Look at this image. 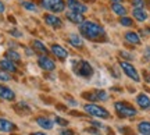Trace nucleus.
Returning <instances> with one entry per match:
<instances>
[{
	"mask_svg": "<svg viewBox=\"0 0 150 135\" xmlns=\"http://www.w3.org/2000/svg\"><path fill=\"white\" fill-rule=\"evenodd\" d=\"M79 31L85 38L91 41H99L104 36V28L96 22L92 21H83L79 24Z\"/></svg>",
	"mask_w": 150,
	"mask_h": 135,
	"instance_id": "nucleus-1",
	"label": "nucleus"
},
{
	"mask_svg": "<svg viewBox=\"0 0 150 135\" xmlns=\"http://www.w3.org/2000/svg\"><path fill=\"white\" fill-rule=\"evenodd\" d=\"M68 42H70V45H72L74 48H81L82 46V39L79 38V35H76V33H70L68 35Z\"/></svg>",
	"mask_w": 150,
	"mask_h": 135,
	"instance_id": "nucleus-19",
	"label": "nucleus"
},
{
	"mask_svg": "<svg viewBox=\"0 0 150 135\" xmlns=\"http://www.w3.org/2000/svg\"><path fill=\"white\" fill-rule=\"evenodd\" d=\"M32 46H33V49H35L36 52H40V53H43V54L47 53V48H46V46H45L40 41H33Z\"/></svg>",
	"mask_w": 150,
	"mask_h": 135,
	"instance_id": "nucleus-22",
	"label": "nucleus"
},
{
	"mask_svg": "<svg viewBox=\"0 0 150 135\" xmlns=\"http://www.w3.org/2000/svg\"><path fill=\"white\" fill-rule=\"evenodd\" d=\"M83 110L86 113H89L93 117H99V119H108L110 117V113L102 106H97L96 103H91V104H85L83 106Z\"/></svg>",
	"mask_w": 150,
	"mask_h": 135,
	"instance_id": "nucleus-3",
	"label": "nucleus"
},
{
	"mask_svg": "<svg viewBox=\"0 0 150 135\" xmlns=\"http://www.w3.org/2000/svg\"><path fill=\"white\" fill-rule=\"evenodd\" d=\"M21 6L28 11H38V6L35 3H32V1H22Z\"/></svg>",
	"mask_w": 150,
	"mask_h": 135,
	"instance_id": "nucleus-24",
	"label": "nucleus"
},
{
	"mask_svg": "<svg viewBox=\"0 0 150 135\" xmlns=\"http://www.w3.org/2000/svg\"><path fill=\"white\" fill-rule=\"evenodd\" d=\"M38 64L45 71H53L54 68H56V63H54L50 57H47V56H40V57L38 59Z\"/></svg>",
	"mask_w": 150,
	"mask_h": 135,
	"instance_id": "nucleus-7",
	"label": "nucleus"
},
{
	"mask_svg": "<svg viewBox=\"0 0 150 135\" xmlns=\"http://www.w3.org/2000/svg\"><path fill=\"white\" fill-rule=\"evenodd\" d=\"M132 14H134V17H135V20H136V21L143 22V21L147 20V13H146L143 9H136V7H134Z\"/></svg>",
	"mask_w": 150,
	"mask_h": 135,
	"instance_id": "nucleus-16",
	"label": "nucleus"
},
{
	"mask_svg": "<svg viewBox=\"0 0 150 135\" xmlns=\"http://www.w3.org/2000/svg\"><path fill=\"white\" fill-rule=\"evenodd\" d=\"M54 121H56L59 125H63V127L68 125V121H67L65 119H61V117H56V119H54Z\"/></svg>",
	"mask_w": 150,
	"mask_h": 135,
	"instance_id": "nucleus-30",
	"label": "nucleus"
},
{
	"mask_svg": "<svg viewBox=\"0 0 150 135\" xmlns=\"http://www.w3.org/2000/svg\"><path fill=\"white\" fill-rule=\"evenodd\" d=\"M65 17H67V20L71 22H74V24H81V22L85 21V17L83 14H81V13H75V11H67L65 13Z\"/></svg>",
	"mask_w": 150,
	"mask_h": 135,
	"instance_id": "nucleus-9",
	"label": "nucleus"
},
{
	"mask_svg": "<svg viewBox=\"0 0 150 135\" xmlns=\"http://www.w3.org/2000/svg\"><path fill=\"white\" fill-rule=\"evenodd\" d=\"M17 130V125L6 119H0V131L3 132H13Z\"/></svg>",
	"mask_w": 150,
	"mask_h": 135,
	"instance_id": "nucleus-14",
	"label": "nucleus"
},
{
	"mask_svg": "<svg viewBox=\"0 0 150 135\" xmlns=\"http://www.w3.org/2000/svg\"><path fill=\"white\" fill-rule=\"evenodd\" d=\"M61 135H74V131L72 130H63L61 131Z\"/></svg>",
	"mask_w": 150,
	"mask_h": 135,
	"instance_id": "nucleus-35",
	"label": "nucleus"
},
{
	"mask_svg": "<svg viewBox=\"0 0 150 135\" xmlns=\"http://www.w3.org/2000/svg\"><path fill=\"white\" fill-rule=\"evenodd\" d=\"M82 96H83V97H86L88 100H91V102H93V103H95V102H97V100H99V99H97L96 92H86V93H83Z\"/></svg>",
	"mask_w": 150,
	"mask_h": 135,
	"instance_id": "nucleus-26",
	"label": "nucleus"
},
{
	"mask_svg": "<svg viewBox=\"0 0 150 135\" xmlns=\"http://www.w3.org/2000/svg\"><path fill=\"white\" fill-rule=\"evenodd\" d=\"M43 9L52 11V13H61L65 9L64 0H40Z\"/></svg>",
	"mask_w": 150,
	"mask_h": 135,
	"instance_id": "nucleus-4",
	"label": "nucleus"
},
{
	"mask_svg": "<svg viewBox=\"0 0 150 135\" xmlns=\"http://www.w3.org/2000/svg\"><path fill=\"white\" fill-rule=\"evenodd\" d=\"M36 123H38V125H40L45 130H52L53 128V121L50 119H47V117H38Z\"/></svg>",
	"mask_w": 150,
	"mask_h": 135,
	"instance_id": "nucleus-17",
	"label": "nucleus"
},
{
	"mask_svg": "<svg viewBox=\"0 0 150 135\" xmlns=\"http://www.w3.org/2000/svg\"><path fill=\"white\" fill-rule=\"evenodd\" d=\"M75 72L81 77H86V78H89V77L93 75V68H92V65L85 61V60H81L78 65L75 67Z\"/></svg>",
	"mask_w": 150,
	"mask_h": 135,
	"instance_id": "nucleus-5",
	"label": "nucleus"
},
{
	"mask_svg": "<svg viewBox=\"0 0 150 135\" xmlns=\"http://www.w3.org/2000/svg\"><path fill=\"white\" fill-rule=\"evenodd\" d=\"M25 52H27L28 56H33V52L31 50V49H25Z\"/></svg>",
	"mask_w": 150,
	"mask_h": 135,
	"instance_id": "nucleus-39",
	"label": "nucleus"
},
{
	"mask_svg": "<svg viewBox=\"0 0 150 135\" xmlns=\"http://www.w3.org/2000/svg\"><path fill=\"white\" fill-rule=\"evenodd\" d=\"M125 41L129 42V43H132V45H139L140 43L139 35L136 32H132V31H129V32L125 33Z\"/></svg>",
	"mask_w": 150,
	"mask_h": 135,
	"instance_id": "nucleus-18",
	"label": "nucleus"
},
{
	"mask_svg": "<svg viewBox=\"0 0 150 135\" xmlns=\"http://www.w3.org/2000/svg\"><path fill=\"white\" fill-rule=\"evenodd\" d=\"M120 56H121V57H124V59H128V60H134V56H132V54L131 53H128V52H120Z\"/></svg>",
	"mask_w": 150,
	"mask_h": 135,
	"instance_id": "nucleus-31",
	"label": "nucleus"
},
{
	"mask_svg": "<svg viewBox=\"0 0 150 135\" xmlns=\"http://www.w3.org/2000/svg\"><path fill=\"white\" fill-rule=\"evenodd\" d=\"M45 21L47 25H50L52 28H60L61 27V20H60L59 17H56L54 14H46L45 16Z\"/></svg>",
	"mask_w": 150,
	"mask_h": 135,
	"instance_id": "nucleus-13",
	"label": "nucleus"
},
{
	"mask_svg": "<svg viewBox=\"0 0 150 135\" xmlns=\"http://www.w3.org/2000/svg\"><path fill=\"white\" fill-rule=\"evenodd\" d=\"M111 10L114 11L117 16H120V17L127 16V9H125L121 3H112V4H111Z\"/></svg>",
	"mask_w": 150,
	"mask_h": 135,
	"instance_id": "nucleus-20",
	"label": "nucleus"
},
{
	"mask_svg": "<svg viewBox=\"0 0 150 135\" xmlns=\"http://www.w3.org/2000/svg\"><path fill=\"white\" fill-rule=\"evenodd\" d=\"M52 52H53V54L56 57H59V59H61V60H64L68 57V52H67L63 46H60V45H57V43L52 45Z\"/></svg>",
	"mask_w": 150,
	"mask_h": 135,
	"instance_id": "nucleus-11",
	"label": "nucleus"
},
{
	"mask_svg": "<svg viewBox=\"0 0 150 135\" xmlns=\"http://www.w3.org/2000/svg\"><path fill=\"white\" fill-rule=\"evenodd\" d=\"M32 135H46L45 132H32Z\"/></svg>",
	"mask_w": 150,
	"mask_h": 135,
	"instance_id": "nucleus-41",
	"label": "nucleus"
},
{
	"mask_svg": "<svg viewBox=\"0 0 150 135\" xmlns=\"http://www.w3.org/2000/svg\"><path fill=\"white\" fill-rule=\"evenodd\" d=\"M136 103H138L139 107L143 109V110H147V109L150 107V99L147 95H145V93H140V95L136 96Z\"/></svg>",
	"mask_w": 150,
	"mask_h": 135,
	"instance_id": "nucleus-15",
	"label": "nucleus"
},
{
	"mask_svg": "<svg viewBox=\"0 0 150 135\" xmlns=\"http://www.w3.org/2000/svg\"><path fill=\"white\" fill-rule=\"evenodd\" d=\"M114 107H115V112L120 117H124V119H128V117H135L138 110H135L134 106H131L125 102H117L114 103Z\"/></svg>",
	"mask_w": 150,
	"mask_h": 135,
	"instance_id": "nucleus-2",
	"label": "nucleus"
},
{
	"mask_svg": "<svg viewBox=\"0 0 150 135\" xmlns=\"http://www.w3.org/2000/svg\"><path fill=\"white\" fill-rule=\"evenodd\" d=\"M0 99H4V100H14L16 99V93L11 91L10 88L4 87L0 84Z\"/></svg>",
	"mask_w": 150,
	"mask_h": 135,
	"instance_id": "nucleus-12",
	"label": "nucleus"
},
{
	"mask_svg": "<svg viewBox=\"0 0 150 135\" xmlns=\"http://www.w3.org/2000/svg\"><path fill=\"white\" fill-rule=\"evenodd\" d=\"M0 68H3V70L7 71V72H16L17 65H16L14 61H11V60H8L7 57H6V59L0 60Z\"/></svg>",
	"mask_w": 150,
	"mask_h": 135,
	"instance_id": "nucleus-10",
	"label": "nucleus"
},
{
	"mask_svg": "<svg viewBox=\"0 0 150 135\" xmlns=\"http://www.w3.org/2000/svg\"><path fill=\"white\" fill-rule=\"evenodd\" d=\"M10 35H13V36H17V38H21L22 33L20 32V31H17V29H11L10 31Z\"/></svg>",
	"mask_w": 150,
	"mask_h": 135,
	"instance_id": "nucleus-32",
	"label": "nucleus"
},
{
	"mask_svg": "<svg viewBox=\"0 0 150 135\" xmlns=\"http://www.w3.org/2000/svg\"><path fill=\"white\" fill-rule=\"evenodd\" d=\"M143 75H145L146 82H149V84H150V74H147V72H143Z\"/></svg>",
	"mask_w": 150,
	"mask_h": 135,
	"instance_id": "nucleus-37",
	"label": "nucleus"
},
{
	"mask_svg": "<svg viewBox=\"0 0 150 135\" xmlns=\"http://www.w3.org/2000/svg\"><path fill=\"white\" fill-rule=\"evenodd\" d=\"M6 57L8 60H11V61H20V60H21V56L17 53L16 50H13V49H10V50L6 52Z\"/></svg>",
	"mask_w": 150,
	"mask_h": 135,
	"instance_id": "nucleus-23",
	"label": "nucleus"
},
{
	"mask_svg": "<svg viewBox=\"0 0 150 135\" xmlns=\"http://www.w3.org/2000/svg\"><path fill=\"white\" fill-rule=\"evenodd\" d=\"M67 6L70 7L71 11H75V13L83 14V13L88 11V6L83 4V3H81L79 0H68V1H67Z\"/></svg>",
	"mask_w": 150,
	"mask_h": 135,
	"instance_id": "nucleus-8",
	"label": "nucleus"
},
{
	"mask_svg": "<svg viewBox=\"0 0 150 135\" xmlns=\"http://www.w3.org/2000/svg\"><path fill=\"white\" fill-rule=\"evenodd\" d=\"M120 65H121L122 71L129 77V78H131V80H134L135 82H139L140 81L139 74H138V71L135 70V67L132 64H129L128 61H121V63H120Z\"/></svg>",
	"mask_w": 150,
	"mask_h": 135,
	"instance_id": "nucleus-6",
	"label": "nucleus"
},
{
	"mask_svg": "<svg viewBox=\"0 0 150 135\" xmlns=\"http://www.w3.org/2000/svg\"><path fill=\"white\" fill-rule=\"evenodd\" d=\"M145 57H146L147 60H150V46L145 49Z\"/></svg>",
	"mask_w": 150,
	"mask_h": 135,
	"instance_id": "nucleus-36",
	"label": "nucleus"
},
{
	"mask_svg": "<svg viewBox=\"0 0 150 135\" xmlns=\"http://www.w3.org/2000/svg\"><path fill=\"white\" fill-rule=\"evenodd\" d=\"M95 92H96L97 99H99V100H102V102H106V100L108 99L107 92H104V91H95Z\"/></svg>",
	"mask_w": 150,
	"mask_h": 135,
	"instance_id": "nucleus-28",
	"label": "nucleus"
},
{
	"mask_svg": "<svg viewBox=\"0 0 150 135\" xmlns=\"http://www.w3.org/2000/svg\"><path fill=\"white\" fill-rule=\"evenodd\" d=\"M132 6L136 9H143L145 7V0H132Z\"/></svg>",
	"mask_w": 150,
	"mask_h": 135,
	"instance_id": "nucleus-29",
	"label": "nucleus"
},
{
	"mask_svg": "<svg viewBox=\"0 0 150 135\" xmlns=\"http://www.w3.org/2000/svg\"><path fill=\"white\" fill-rule=\"evenodd\" d=\"M118 130H120V131H124L122 134H127V135H128V134H132V131L128 130V128H125V127H120Z\"/></svg>",
	"mask_w": 150,
	"mask_h": 135,
	"instance_id": "nucleus-34",
	"label": "nucleus"
},
{
	"mask_svg": "<svg viewBox=\"0 0 150 135\" xmlns=\"http://www.w3.org/2000/svg\"><path fill=\"white\" fill-rule=\"evenodd\" d=\"M11 80V75L7 72V71H4L3 68H0V81H3V82H7V81H10Z\"/></svg>",
	"mask_w": 150,
	"mask_h": 135,
	"instance_id": "nucleus-27",
	"label": "nucleus"
},
{
	"mask_svg": "<svg viewBox=\"0 0 150 135\" xmlns=\"http://www.w3.org/2000/svg\"><path fill=\"white\" fill-rule=\"evenodd\" d=\"M138 131L142 135H150V123L149 121H142L138 125Z\"/></svg>",
	"mask_w": 150,
	"mask_h": 135,
	"instance_id": "nucleus-21",
	"label": "nucleus"
},
{
	"mask_svg": "<svg viewBox=\"0 0 150 135\" xmlns=\"http://www.w3.org/2000/svg\"><path fill=\"white\" fill-rule=\"evenodd\" d=\"M91 123H92V124H93V125H96L97 128H100V127H103V125L100 124V123H96V121H91Z\"/></svg>",
	"mask_w": 150,
	"mask_h": 135,
	"instance_id": "nucleus-38",
	"label": "nucleus"
},
{
	"mask_svg": "<svg viewBox=\"0 0 150 135\" xmlns=\"http://www.w3.org/2000/svg\"><path fill=\"white\" fill-rule=\"evenodd\" d=\"M6 10V7H4V4H3V3H1V1H0V13H3V11Z\"/></svg>",
	"mask_w": 150,
	"mask_h": 135,
	"instance_id": "nucleus-40",
	"label": "nucleus"
},
{
	"mask_svg": "<svg viewBox=\"0 0 150 135\" xmlns=\"http://www.w3.org/2000/svg\"><path fill=\"white\" fill-rule=\"evenodd\" d=\"M86 132H89V134H93V135H99V131L96 130V128H88V130H85Z\"/></svg>",
	"mask_w": 150,
	"mask_h": 135,
	"instance_id": "nucleus-33",
	"label": "nucleus"
},
{
	"mask_svg": "<svg viewBox=\"0 0 150 135\" xmlns=\"http://www.w3.org/2000/svg\"><path fill=\"white\" fill-rule=\"evenodd\" d=\"M111 1H114V3H121L122 0H111Z\"/></svg>",
	"mask_w": 150,
	"mask_h": 135,
	"instance_id": "nucleus-42",
	"label": "nucleus"
},
{
	"mask_svg": "<svg viewBox=\"0 0 150 135\" xmlns=\"http://www.w3.org/2000/svg\"><path fill=\"white\" fill-rule=\"evenodd\" d=\"M120 24H121V25H124V27H132V25H134V21H132L129 17L122 16V17H121V20H120Z\"/></svg>",
	"mask_w": 150,
	"mask_h": 135,
	"instance_id": "nucleus-25",
	"label": "nucleus"
}]
</instances>
